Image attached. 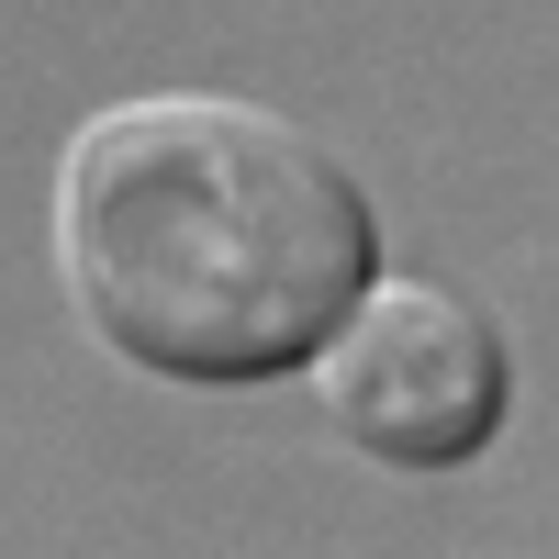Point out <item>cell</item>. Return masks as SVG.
Segmentation results:
<instances>
[{
    "label": "cell",
    "mask_w": 559,
    "mask_h": 559,
    "mask_svg": "<svg viewBox=\"0 0 559 559\" xmlns=\"http://www.w3.org/2000/svg\"><path fill=\"white\" fill-rule=\"evenodd\" d=\"M313 392L336 414V437H358L392 471H459L503 426V336L471 292L448 280H369L347 324L313 347Z\"/></svg>",
    "instance_id": "7a4b0ae2"
},
{
    "label": "cell",
    "mask_w": 559,
    "mask_h": 559,
    "mask_svg": "<svg viewBox=\"0 0 559 559\" xmlns=\"http://www.w3.org/2000/svg\"><path fill=\"white\" fill-rule=\"evenodd\" d=\"M57 280L157 381L247 392L381 280V213L313 123L236 90H146L57 146Z\"/></svg>",
    "instance_id": "6da1fadb"
}]
</instances>
